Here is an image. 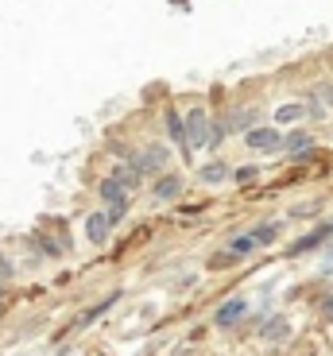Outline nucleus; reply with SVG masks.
I'll list each match as a JSON object with an SVG mask.
<instances>
[{"label": "nucleus", "mask_w": 333, "mask_h": 356, "mask_svg": "<svg viewBox=\"0 0 333 356\" xmlns=\"http://www.w3.org/2000/svg\"><path fill=\"white\" fill-rule=\"evenodd\" d=\"M163 163H167V152H163V147H147V152L140 155V159H136V170H147V167H163Z\"/></svg>", "instance_id": "obj_7"}, {"label": "nucleus", "mask_w": 333, "mask_h": 356, "mask_svg": "<svg viewBox=\"0 0 333 356\" xmlns=\"http://www.w3.org/2000/svg\"><path fill=\"white\" fill-rule=\"evenodd\" d=\"M182 194V178L179 175H167L163 182H155V202H171V197Z\"/></svg>", "instance_id": "obj_6"}, {"label": "nucleus", "mask_w": 333, "mask_h": 356, "mask_svg": "<svg viewBox=\"0 0 333 356\" xmlns=\"http://www.w3.org/2000/svg\"><path fill=\"white\" fill-rule=\"evenodd\" d=\"M244 143L256 147V152H275V147H279V132H275V128H256V132L244 136Z\"/></svg>", "instance_id": "obj_4"}, {"label": "nucleus", "mask_w": 333, "mask_h": 356, "mask_svg": "<svg viewBox=\"0 0 333 356\" xmlns=\"http://www.w3.org/2000/svg\"><path fill=\"white\" fill-rule=\"evenodd\" d=\"M275 236H279V225H260V229H256V244H271L275 241Z\"/></svg>", "instance_id": "obj_8"}, {"label": "nucleus", "mask_w": 333, "mask_h": 356, "mask_svg": "<svg viewBox=\"0 0 333 356\" xmlns=\"http://www.w3.org/2000/svg\"><path fill=\"white\" fill-rule=\"evenodd\" d=\"M291 152H310V136H295L291 140Z\"/></svg>", "instance_id": "obj_13"}, {"label": "nucleus", "mask_w": 333, "mask_h": 356, "mask_svg": "<svg viewBox=\"0 0 333 356\" xmlns=\"http://www.w3.org/2000/svg\"><path fill=\"white\" fill-rule=\"evenodd\" d=\"M252 178H256V167H241V170H236V182H252Z\"/></svg>", "instance_id": "obj_14"}, {"label": "nucleus", "mask_w": 333, "mask_h": 356, "mask_svg": "<svg viewBox=\"0 0 333 356\" xmlns=\"http://www.w3.org/2000/svg\"><path fill=\"white\" fill-rule=\"evenodd\" d=\"M209 143V120H206V108H190L186 116V147H206Z\"/></svg>", "instance_id": "obj_2"}, {"label": "nucleus", "mask_w": 333, "mask_h": 356, "mask_svg": "<svg viewBox=\"0 0 333 356\" xmlns=\"http://www.w3.org/2000/svg\"><path fill=\"white\" fill-rule=\"evenodd\" d=\"M202 178H206V182H221V178H225V167H221V163H209V167L202 170Z\"/></svg>", "instance_id": "obj_10"}, {"label": "nucleus", "mask_w": 333, "mask_h": 356, "mask_svg": "<svg viewBox=\"0 0 333 356\" xmlns=\"http://www.w3.org/2000/svg\"><path fill=\"white\" fill-rule=\"evenodd\" d=\"M263 337H275V341H283V337H287V321H283V318L268 321V330H263Z\"/></svg>", "instance_id": "obj_9"}, {"label": "nucleus", "mask_w": 333, "mask_h": 356, "mask_svg": "<svg viewBox=\"0 0 333 356\" xmlns=\"http://www.w3.org/2000/svg\"><path fill=\"white\" fill-rule=\"evenodd\" d=\"M322 310H325V318H333V294L325 298V306H322Z\"/></svg>", "instance_id": "obj_15"}, {"label": "nucleus", "mask_w": 333, "mask_h": 356, "mask_svg": "<svg viewBox=\"0 0 333 356\" xmlns=\"http://www.w3.org/2000/svg\"><path fill=\"white\" fill-rule=\"evenodd\" d=\"M108 229H113L108 213H90V221H86V232H90V241H93V244H105Z\"/></svg>", "instance_id": "obj_5"}, {"label": "nucleus", "mask_w": 333, "mask_h": 356, "mask_svg": "<svg viewBox=\"0 0 333 356\" xmlns=\"http://www.w3.org/2000/svg\"><path fill=\"white\" fill-rule=\"evenodd\" d=\"M302 116V105H287V108H279V120H298Z\"/></svg>", "instance_id": "obj_12"}, {"label": "nucleus", "mask_w": 333, "mask_h": 356, "mask_svg": "<svg viewBox=\"0 0 333 356\" xmlns=\"http://www.w3.org/2000/svg\"><path fill=\"white\" fill-rule=\"evenodd\" d=\"M256 248V236H236L233 241V252H252Z\"/></svg>", "instance_id": "obj_11"}, {"label": "nucleus", "mask_w": 333, "mask_h": 356, "mask_svg": "<svg viewBox=\"0 0 333 356\" xmlns=\"http://www.w3.org/2000/svg\"><path fill=\"white\" fill-rule=\"evenodd\" d=\"M101 197L108 202V221L117 225L120 217L128 213V186L117 182V178H105V182H101Z\"/></svg>", "instance_id": "obj_1"}, {"label": "nucleus", "mask_w": 333, "mask_h": 356, "mask_svg": "<svg viewBox=\"0 0 333 356\" xmlns=\"http://www.w3.org/2000/svg\"><path fill=\"white\" fill-rule=\"evenodd\" d=\"M248 314V306H244V298H233V302H225L221 310H217V318H213V325L217 330H229V325H236V321Z\"/></svg>", "instance_id": "obj_3"}]
</instances>
